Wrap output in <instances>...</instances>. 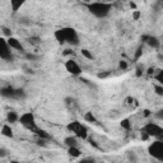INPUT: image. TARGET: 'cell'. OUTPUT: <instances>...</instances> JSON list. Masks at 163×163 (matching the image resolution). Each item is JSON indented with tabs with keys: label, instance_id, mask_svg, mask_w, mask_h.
<instances>
[{
	"label": "cell",
	"instance_id": "6da1fadb",
	"mask_svg": "<svg viewBox=\"0 0 163 163\" xmlns=\"http://www.w3.org/2000/svg\"><path fill=\"white\" fill-rule=\"evenodd\" d=\"M55 38L59 44H69V45H73L76 46L79 45V36H78L76 31L72 27H64L60 28V30L55 31Z\"/></svg>",
	"mask_w": 163,
	"mask_h": 163
},
{
	"label": "cell",
	"instance_id": "7a4b0ae2",
	"mask_svg": "<svg viewBox=\"0 0 163 163\" xmlns=\"http://www.w3.org/2000/svg\"><path fill=\"white\" fill-rule=\"evenodd\" d=\"M88 10L93 14L97 18H105L107 17L111 9H112V4L110 3H101V2H96V3H88L87 4Z\"/></svg>",
	"mask_w": 163,
	"mask_h": 163
},
{
	"label": "cell",
	"instance_id": "3957f363",
	"mask_svg": "<svg viewBox=\"0 0 163 163\" xmlns=\"http://www.w3.org/2000/svg\"><path fill=\"white\" fill-rule=\"evenodd\" d=\"M141 133H145L149 138H155L158 140H163V127H161L159 125L154 124V122H148L143 129Z\"/></svg>",
	"mask_w": 163,
	"mask_h": 163
},
{
	"label": "cell",
	"instance_id": "277c9868",
	"mask_svg": "<svg viewBox=\"0 0 163 163\" xmlns=\"http://www.w3.org/2000/svg\"><path fill=\"white\" fill-rule=\"evenodd\" d=\"M68 130L70 133H73L74 135L76 138H79V139H83V140H86L88 138V130H87V127L84 126L83 124H80L79 121H73V122H70L68 125Z\"/></svg>",
	"mask_w": 163,
	"mask_h": 163
},
{
	"label": "cell",
	"instance_id": "5b68a950",
	"mask_svg": "<svg viewBox=\"0 0 163 163\" xmlns=\"http://www.w3.org/2000/svg\"><path fill=\"white\" fill-rule=\"evenodd\" d=\"M19 121L20 124H22L24 127H27V129H30L32 131L36 133L37 131V125H36V119H34V115L32 112H24L23 115L19 116Z\"/></svg>",
	"mask_w": 163,
	"mask_h": 163
},
{
	"label": "cell",
	"instance_id": "8992f818",
	"mask_svg": "<svg viewBox=\"0 0 163 163\" xmlns=\"http://www.w3.org/2000/svg\"><path fill=\"white\" fill-rule=\"evenodd\" d=\"M148 153L153 158L163 162V140H155L148 147Z\"/></svg>",
	"mask_w": 163,
	"mask_h": 163
},
{
	"label": "cell",
	"instance_id": "52a82bcc",
	"mask_svg": "<svg viewBox=\"0 0 163 163\" xmlns=\"http://www.w3.org/2000/svg\"><path fill=\"white\" fill-rule=\"evenodd\" d=\"M0 58L3 60H12L13 55L10 51V46L5 38H0Z\"/></svg>",
	"mask_w": 163,
	"mask_h": 163
},
{
	"label": "cell",
	"instance_id": "ba28073f",
	"mask_svg": "<svg viewBox=\"0 0 163 163\" xmlns=\"http://www.w3.org/2000/svg\"><path fill=\"white\" fill-rule=\"evenodd\" d=\"M65 69H66V72L68 73H70L72 75H80L82 74V69H80V66L76 64V61H74V60H68L66 62H65Z\"/></svg>",
	"mask_w": 163,
	"mask_h": 163
},
{
	"label": "cell",
	"instance_id": "9c48e42d",
	"mask_svg": "<svg viewBox=\"0 0 163 163\" xmlns=\"http://www.w3.org/2000/svg\"><path fill=\"white\" fill-rule=\"evenodd\" d=\"M6 42H8V45L10 46V48H13V50H17V51H23V46L22 44H20V41L17 40L16 37H10L6 40Z\"/></svg>",
	"mask_w": 163,
	"mask_h": 163
},
{
	"label": "cell",
	"instance_id": "30bf717a",
	"mask_svg": "<svg viewBox=\"0 0 163 163\" xmlns=\"http://www.w3.org/2000/svg\"><path fill=\"white\" fill-rule=\"evenodd\" d=\"M143 40L144 42H147L148 45H149L151 47H153V48H158L159 46H161V42H159V40L157 38V37H153V36H143Z\"/></svg>",
	"mask_w": 163,
	"mask_h": 163
},
{
	"label": "cell",
	"instance_id": "8fae6325",
	"mask_svg": "<svg viewBox=\"0 0 163 163\" xmlns=\"http://www.w3.org/2000/svg\"><path fill=\"white\" fill-rule=\"evenodd\" d=\"M2 96L5 98H13V100H16V89L13 87H4V88H2Z\"/></svg>",
	"mask_w": 163,
	"mask_h": 163
},
{
	"label": "cell",
	"instance_id": "7c38bea8",
	"mask_svg": "<svg viewBox=\"0 0 163 163\" xmlns=\"http://www.w3.org/2000/svg\"><path fill=\"white\" fill-rule=\"evenodd\" d=\"M2 134L6 138H12L13 136V130H12V127L9 125H3L2 127Z\"/></svg>",
	"mask_w": 163,
	"mask_h": 163
},
{
	"label": "cell",
	"instance_id": "4fadbf2b",
	"mask_svg": "<svg viewBox=\"0 0 163 163\" xmlns=\"http://www.w3.org/2000/svg\"><path fill=\"white\" fill-rule=\"evenodd\" d=\"M64 143L68 145V148H72V147H76L78 143H76V136H68L64 140Z\"/></svg>",
	"mask_w": 163,
	"mask_h": 163
},
{
	"label": "cell",
	"instance_id": "5bb4252c",
	"mask_svg": "<svg viewBox=\"0 0 163 163\" xmlns=\"http://www.w3.org/2000/svg\"><path fill=\"white\" fill-rule=\"evenodd\" d=\"M68 153H69L70 157H73V158L80 157V151L78 149V147H72V148H69V149H68Z\"/></svg>",
	"mask_w": 163,
	"mask_h": 163
},
{
	"label": "cell",
	"instance_id": "9a60e30c",
	"mask_svg": "<svg viewBox=\"0 0 163 163\" xmlns=\"http://www.w3.org/2000/svg\"><path fill=\"white\" fill-rule=\"evenodd\" d=\"M6 120H8V122H17L18 120H19V116L17 115L16 112H9L8 113V116H6Z\"/></svg>",
	"mask_w": 163,
	"mask_h": 163
},
{
	"label": "cell",
	"instance_id": "2e32d148",
	"mask_svg": "<svg viewBox=\"0 0 163 163\" xmlns=\"http://www.w3.org/2000/svg\"><path fill=\"white\" fill-rule=\"evenodd\" d=\"M84 120L88 121V122H93V124L97 122V119L94 117V115L92 112H86V115H84Z\"/></svg>",
	"mask_w": 163,
	"mask_h": 163
},
{
	"label": "cell",
	"instance_id": "e0dca14e",
	"mask_svg": "<svg viewBox=\"0 0 163 163\" xmlns=\"http://www.w3.org/2000/svg\"><path fill=\"white\" fill-rule=\"evenodd\" d=\"M10 5H12V10L17 12L20 6L23 5V2H17V0H10Z\"/></svg>",
	"mask_w": 163,
	"mask_h": 163
},
{
	"label": "cell",
	"instance_id": "ac0fdd59",
	"mask_svg": "<svg viewBox=\"0 0 163 163\" xmlns=\"http://www.w3.org/2000/svg\"><path fill=\"white\" fill-rule=\"evenodd\" d=\"M120 125H121V127H122V129H125V130H130L131 129V124H130L129 119H122L121 122H120Z\"/></svg>",
	"mask_w": 163,
	"mask_h": 163
},
{
	"label": "cell",
	"instance_id": "d6986e66",
	"mask_svg": "<svg viewBox=\"0 0 163 163\" xmlns=\"http://www.w3.org/2000/svg\"><path fill=\"white\" fill-rule=\"evenodd\" d=\"M36 134L41 138V139H45V140H48L50 139V135L45 131V130H42V129H37V131H36Z\"/></svg>",
	"mask_w": 163,
	"mask_h": 163
},
{
	"label": "cell",
	"instance_id": "ffe728a7",
	"mask_svg": "<svg viewBox=\"0 0 163 163\" xmlns=\"http://www.w3.org/2000/svg\"><path fill=\"white\" fill-rule=\"evenodd\" d=\"M82 55H83L86 59H88V60H92V59H93V55H92V54L87 50V48H82Z\"/></svg>",
	"mask_w": 163,
	"mask_h": 163
},
{
	"label": "cell",
	"instance_id": "44dd1931",
	"mask_svg": "<svg viewBox=\"0 0 163 163\" xmlns=\"http://www.w3.org/2000/svg\"><path fill=\"white\" fill-rule=\"evenodd\" d=\"M154 92L157 93L158 96H163V86H154Z\"/></svg>",
	"mask_w": 163,
	"mask_h": 163
},
{
	"label": "cell",
	"instance_id": "7402d4cb",
	"mask_svg": "<svg viewBox=\"0 0 163 163\" xmlns=\"http://www.w3.org/2000/svg\"><path fill=\"white\" fill-rule=\"evenodd\" d=\"M154 78H155V79H157L159 83H161V86H163V69H162L161 72H159L157 75H155Z\"/></svg>",
	"mask_w": 163,
	"mask_h": 163
},
{
	"label": "cell",
	"instance_id": "603a6c76",
	"mask_svg": "<svg viewBox=\"0 0 163 163\" xmlns=\"http://www.w3.org/2000/svg\"><path fill=\"white\" fill-rule=\"evenodd\" d=\"M2 31H3V34H4V36H8L9 38L12 37V31L9 30V28H6V27H2Z\"/></svg>",
	"mask_w": 163,
	"mask_h": 163
},
{
	"label": "cell",
	"instance_id": "cb8c5ba5",
	"mask_svg": "<svg viewBox=\"0 0 163 163\" xmlns=\"http://www.w3.org/2000/svg\"><path fill=\"white\" fill-rule=\"evenodd\" d=\"M79 163H96V161L93 158H83L82 161H79Z\"/></svg>",
	"mask_w": 163,
	"mask_h": 163
},
{
	"label": "cell",
	"instance_id": "d4e9b609",
	"mask_svg": "<svg viewBox=\"0 0 163 163\" xmlns=\"http://www.w3.org/2000/svg\"><path fill=\"white\" fill-rule=\"evenodd\" d=\"M119 68H120V69H122V70H126V69H127V64H126V61H124V60L120 61Z\"/></svg>",
	"mask_w": 163,
	"mask_h": 163
},
{
	"label": "cell",
	"instance_id": "484cf974",
	"mask_svg": "<svg viewBox=\"0 0 163 163\" xmlns=\"http://www.w3.org/2000/svg\"><path fill=\"white\" fill-rule=\"evenodd\" d=\"M141 54H143V51H141V47H139L138 50H136V52H135V60H139L140 59Z\"/></svg>",
	"mask_w": 163,
	"mask_h": 163
},
{
	"label": "cell",
	"instance_id": "4316f807",
	"mask_svg": "<svg viewBox=\"0 0 163 163\" xmlns=\"http://www.w3.org/2000/svg\"><path fill=\"white\" fill-rule=\"evenodd\" d=\"M155 117L159 119V120H163V110H159L157 113H155Z\"/></svg>",
	"mask_w": 163,
	"mask_h": 163
},
{
	"label": "cell",
	"instance_id": "83f0119b",
	"mask_svg": "<svg viewBox=\"0 0 163 163\" xmlns=\"http://www.w3.org/2000/svg\"><path fill=\"white\" fill-rule=\"evenodd\" d=\"M133 18H134V19H139V18H140V12L134 10V13H133Z\"/></svg>",
	"mask_w": 163,
	"mask_h": 163
},
{
	"label": "cell",
	"instance_id": "f1b7e54d",
	"mask_svg": "<svg viewBox=\"0 0 163 163\" xmlns=\"http://www.w3.org/2000/svg\"><path fill=\"white\" fill-rule=\"evenodd\" d=\"M110 75V73L107 72V73H101V74H98V78L100 79H103V78H106V76H108Z\"/></svg>",
	"mask_w": 163,
	"mask_h": 163
},
{
	"label": "cell",
	"instance_id": "f546056e",
	"mask_svg": "<svg viewBox=\"0 0 163 163\" xmlns=\"http://www.w3.org/2000/svg\"><path fill=\"white\" fill-rule=\"evenodd\" d=\"M143 116H144V117L151 116V111H149V110H144V111H143Z\"/></svg>",
	"mask_w": 163,
	"mask_h": 163
},
{
	"label": "cell",
	"instance_id": "4dcf8cb0",
	"mask_svg": "<svg viewBox=\"0 0 163 163\" xmlns=\"http://www.w3.org/2000/svg\"><path fill=\"white\" fill-rule=\"evenodd\" d=\"M129 158H130V161H133V162H135L136 161V157H135V154H129Z\"/></svg>",
	"mask_w": 163,
	"mask_h": 163
},
{
	"label": "cell",
	"instance_id": "1f68e13d",
	"mask_svg": "<svg viewBox=\"0 0 163 163\" xmlns=\"http://www.w3.org/2000/svg\"><path fill=\"white\" fill-rule=\"evenodd\" d=\"M5 149H4V148H2V149H0V157H5Z\"/></svg>",
	"mask_w": 163,
	"mask_h": 163
},
{
	"label": "cell",
	"instance_id": "d6a6232c",
	"mask_svg": "<svg viewBox=\"0 0 163 163\" xmlns=\"http://www.w3.org/2000/svg\"><path fill=\"white\" fill-rule=\"evenodd\" d=\"M27 59H37V56H34V55H31V54H27Z\"/></svg>",
	"mask_w": 163,
	"mask_h": 163
},
{
	"label": "cell",
	"instance_id": "836d02e7",
	"mask_svg": "<svg viewBox=\"0 0 163 163\" xmlns=\"http://www.w3.org/2000/svg\"><path fill=\"white\" fill-rule=\"evenodd\" d=\"M30 42H32V44H38V38H30Z\"/></svg>",
	"mask_w": 163,
	"mask_h": 163
},
{
	"label": "cell",
	"instance_id": "e575fe53",
	"mask_svg": "<svg viewBox=\"0 0 163 163\" xmlns=\"http://www.w3.org/2000/svg\"><path fill=\"white\" fill-rule=\"evenodd\" d=\"M154 73V69L153 68H149V69H148V74H149V75H152Z\"/></svg>",
	"mask_w": 163,
	"mask_h": 163
},
{
	"label": "cell",
	"instance_id": "d590c367",
	"mask_svg": "<svg viewBox=\"0 0 163 163\" xmlns=\"http://www.w3.org/2000/svg\"><path fill=\"white\" fill-rule=\"evenodd\" d=\"M130 6H131V8H133V9H136V5H135V4H134V3H130Z\"/></svg>",
	"mask_w": 163,
	"mask_h": 163
},
{
	"label": "cell",
	"instance_id": "8d00e7d4",
	"mask_svg": "<svg viewBox=\"0 0 163 163\" xmlns=\"http://www.w3.org/2000/svg\"><path fill=\"white\" fill-rule=\"evenodd\" d=\"M158 59H159V60H163V55H162V54L158 55Z\"/></svg>",
	"mask_w": 163,
	"mask_h": 163
},
{
	"label": "cell",
	"instance_id": "74e56055",
	"mask_svg": "<svg viewBox=\"0 0 163 163\" xmlns=\"http://www.w3.org/2000/svg\"><path fill=\"white\" fill-rule=\"evenodd\" d=\"M10 163H19V162H18V161H12Z\"/></svg>",
	"mask_w": 163,
	"mask_h": 163
},
{
	"label": "cell",
	"instance_id": "f35d334b",
	"mask_svg": "<svg viewBox=\"0 0 163 163\" xmlns=\"http://www.w3.org/2000/svg\"><path fill=\"white\" fill-rule=\"evenodd\" d=\"M161 48H162V52H163V45H162V47H161Z\"/></svg>",
	"mask_w": 163,
	"mask_h": 163
},
{
	"label": "cell",
	"instance_id": "ab89813d",
	"mask_svg": "<svg viewBox=\"0 0 163 163\" xmlns=\"http://www.w3.org/2000/svg\"><path fill=\"white\" fill-rule=\"evenodd\" d=\"M162 163H163V162H162Z\"/></svg>",
	"mask_w": 163,
	"mask_h": 163
}]
</instances>
